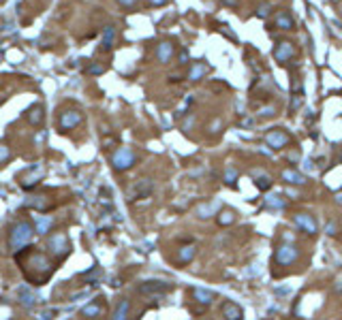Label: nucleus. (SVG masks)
Masks as SVG:
<instances>
[{
  "label": "nucleus",
  "instance_id": "1",
  "mask_svg": "<svg viewBox=\"0 0 342 320\" xmlns=\"http://www.w3.org/2000/svg\"><path fill=\"white\" fill-rule=\"evenodd\" d=\"M32 235H35V230H32L30 222L15 224V226L11 228V235H9V248L13 250V252H19V250H24L30 243Z\"/></svg>",
  "mask_w": 342,
  "mask_h": 320
},
{
  "label": "nucleus",
  "instance_id": "2",
  "mask_svg": "<svg viewBox=\"0 0 342 320\" xmlns=\"http://www.w3.org/2000/svg\"><path fill=\"white\" fill-rule=\"evenodd\" d=\"M298 256H300V252L293 243H280L274 252V260H276V265H280V267H289L298 260Z\"/></svg>",
  "mask_w": 342,
  "mask_h": 320
},
{
  "label": "nucleus",
  "instance_id": "3",
  "mask_svg": "<svg viewBox=\"0 0 342 320\" xmlns=\"http://www.w3.org/2000/svg\"><path fill=\"white\" fill-rule=\"evenodd\" d=\"M135 160L137 158H135V152L131 150V147H120V150L114 152L112 164H114L115 171H128L135 164Z\"/></svg>",
  "mask_w": 342,
  "mask_h": 320
},
{
  "label": "nucleus",
  "instance_id": "4",
  "mask_svg": "<svg viewBox=\"0 0 342 320\" xmlns=\"http://www.w3.org/2000/svg\"><path fill=\"white\" fill-rule=\"evenodd\" d=\"M47 248H49V252L56 256V258H64V256L69 254V239H67V235L64 233H56V235H51L49 237V241H47Z\"/></svg>",
  "mask_w": 342,
  "mask_h": 320
},
{
  "label": "nucleus",
  "instance_id": "5",
  "mask_svg": "<svg viewBox=\"0 0 342 320\" xmlns=\"http://www.w3.org/2000/svg\"><path fill=\"white\" fill-rule=\"evenodd\" d=\"M293 222H295V226H298L302 233H306V235H317V230H319V224L317 220L310 216V214H295L293 216Z\"/></svg>",
  "mask_w": 342,
  "mask_h": 320
},
{
  "label": "nucleus",
  "instance_id": "6",
  "mask_svg": "<svg viewBox=\"0 0 342 320\" xmlns=\"http://www.w3.org/2000/svg\"><path fill=\"white\" fill-rule=\"evenodd\" d=\"M266 143L272 147V150H285L289 145V134L285 130H280V128H274V130H269L266 134Z\"/></svg>",
  "mask_w": 342,
  "mask_h": 320
},
{
  "label": "nucleus",
  "instance_id": "7",
  "mask_svg": "<svg viewBox=\"0 0 342 320\" xmlns=\"http://www.w3.org/2000/svg\"><path fill=\"white\" fill-rule=\"evenodd\" d=\"M171 290V284L167 282H146V284L139 286V292L144 294H165Z\"/></svg>",
  "mask_w": 342,
  "mask_h": 320
},
{
  "label": "nucleus",
  "instance_id": "8",
  "mask_svg": "<svg viewBox=\"0 0 342 320\" xmlns=\"http://www.w3.org/2000/svg\"><path fill=\"white\" fill-rule=\"evenodd\" d=\"M154 184L150 182V179H139V182H135V186L131 188V192H128V196L131 198H144L152 192Z\"/></svg>",
  "mask_w": 342,
  "mask_h": 320
},
{
  "label": "nucleus",
  "instance_id": "9",
  "mask_svg": "<svg viewBox=\"0 0 342 320\" xmlns=\"http://www.w3.org/2000/svg\"><path fill=\"white\" fill-rule=\"evenodd\" d=\"M295 56V49H293V45L291 43H278L276 45V49H274V58L278 60L280 64H285V62H289L291 58Z\"/></svg>",
  "mask_w": 342,
  "mask_h": 320
},
{
  "label": "nucleus",
  "instance_id": "10",
  "mask_svg": "<svg viewBox=\"0 0 342 320\" xmlns=\"http://www.w3.org/2000/svg\"><path fill=\"white\" fill-rule=\"evenodd\" d=\"M79 122H81V113L79 111H64V113H60V128H62V130H73Z\"/></svg>",
  "mask_w": 342,
  "mask_h": 320
},
{
  "label": "nucleus",
  "instance_id": "11",
  "mask_svg": "<svg viewBox=\"0 0 342 320\" xmlns=\"http://www.w3.org/2000/svg\"><path fill=\"white\" fill-rule=\"evenodd\" d=\"M221 209V203L218 201H210V203H201L197 207V218H201V220H208V218L216 216V211Z\"/></svg>",
  "mask_w": 342,
  "mask_h": 320
},
{
  "label": "nucleus",
  "instance_id": "12",
  "mask_svg": "<svg viewBox=\"0 0 342 320\" xmlns=\"http://www.w3.org/2000/svg\"><path fill=\"white\" fill-rule=\"evenodd\" d=\"M223 316L229 318V320H240V318H244V312H242L240 305L233 303V301H227V303L223 305Z\"/></svg>",
  "mask_w": 342,
  "mask_h": 320
},
{
  "label": "nucleus",
  "instance_id": "13",
  "mask_svg": "<svg viewBox=\"0 0 342 320\" xmlns=\"http://www.w3.org/2000/svg\"><path fill=\"white\" fill-rule=\"evenodd\" d=\"M282 179H285L287 184H293V186L306 184V175H304V173H300V171H295V169H285V171H282Z\"/></svg>",
  "mask_w": 342,
  "mask_h": 320
},
{
  "label": "nucleus",
  "instance_id": "14",
  "mask_svg": "<svg viewBox=\"0 0 342 320\" xmlns=\"http://www.w3.org/2000/svg\"><path fill=\"white\" fill-rule=\"evenodd\" d=\"M195 254H197V246H182L180 248V252H178V262L180 265H189V262L195 258Z\"/></svg>",
  "mask_w": 342,
  "mask_h": 320
},
{
  "label": "nucleus",
  "instance_id": "15",
  "mask_svg": "<svg viewBox=\"0 0 342 320\" xmlns=\"http://www.w3.org/2000/svg\"><path fill=\"white\" fill-rule=\"evenodd\" d=\"M41 175H43V171L38 169V166H32L28 173H24V175H22V186H24V188H32V186L38 182V177H41Z\"/></svg>",
  "mask_w": 342,
  "mask_h": 320
},
{
  "label": "nucleus",
  "instance_id": "16",
  "mask_svg": "<svg viewBox=\"0 0 342 320\" xmlns=\"http://www.w3.org/2000/svg\"><path fill=\"white\" fill-rule=\"evenodd\" d=\"M192 299H195L197 303H201V305H210L216 297H214V292L205 290V288H195V290H192Z\"/></svg>",
  "mask_w": 342,
  "mask_h": 320
},
{
  "label": "nucleus",
  "instance_id": "17",
  "mask_svg": "<svg viewBox=\"0 0 342 320\" xmlns=\"http://www.w3.org/2000/svg\"><path fill=\"white\" fill-rule=\"evenodd\" d=\"M171 56H173V45H171V43H160V45H158V49H156V58H158V62L167 64V62L171 60Z\"/></svg>",
  "mask_w": 342,
  "mask_h": 320
},
{
  "label": "nucleus",
  "instance_id": "18",
  "mask_svg": "<svg viewBox=\"0 0 342 320\" xmlns=\"http://www.w3.org/2000/svg\"><path fill=\"white\" fill-rule=\"evenodd\" d=\"M293 17L289 15L287 11H280L278 15H276V28H282V30H293Z\"/></svg>",
  "mask_w": 342,
  "mask_h": 320
},
{
  "label": "nucleus",
  "instance_id": "19",
  "mask_svg": "<svg viewBox=\"0 0 342 320\" xmlns=\"http://www.w3.org/2000/svg\"><path fill=\"white\" fill-rule=\"evenodd\" d=\"M235 211L233 209H221V214L216 216V222L221 224V226H229V224L235 222Z\"/></svg>",
  "mask_w": 342,
  "mask_h": 320
},
{
  "label": "nucleus",
  "instance_id": "20",
  "mask_svg": "<svg viewBox=\"0 0 342 320\" xmlns=\"http://www.w3.org/2000/svg\"><path fill=\"white\" fill-rule=\"evenodd\" d=\"M51 224H54V218H49V216H38V220H37V233L38 235H45L47 230L51 228Z\"/></svg>",
  "mask_w": 342,
  "mask_h": 320
},
{
  "label": "nucleus",
  "instance_id": "21",
  "mask_svg": "<svg viewBox=\"0 0 342 320\" xmlns=\"http://www.w3.org/2000/svg\"><path fill=\"white\" fill-rule=\"evenodd\" d=\"M114 38H115V30H114V26H107L105 34H103V43H101V49H103V51L112 49V45H114Z\"/></svg>",
  "mask_w": 342,
  "mask_h": 320
},
{
  "label": "nucleus",
  "instance_id": "22",
  "mask_svg": "<svg viewBox=\"0 0 342 320\" xmlns=\"http://www.w3.org/2000/svg\"><path fill=\"white\" fill-rule=\"evenodd\" d=\"M28 122H30L32 126H38V124L43 122V107H41V105L30 109V113H28Z\"/></svg>",
  "mask_w": 342,
  "mask_h": 320
},
{
  "label": "nucleus",
  "instance_id": "23",
  "mask_svg": "<svg viewBox=\"0 0 342 320\" xmlns=\"http://www.w3.org/2000/svg\"><path fill=\"white\" fill-rule=\"evenodd\" d=\"M128 312H131V303H128L126 299H122L120 303H118V307L114 310V318H118V320H120V318H126Z\"/></svg>",
  "mask_w": 342,
  "mask_h": 320
},
{
  "label": "nucleus",
  "instance_id": "24",
  "mask_svg": "<svg viewBox=\"0 0 342 320\" xmlns=\"http://www.w3.org/2000/svg\"><path fill=\"white\" fill-rule=\"evenodd\" d=\"M266 203H267V207H272V209H282L287 205V201L282 198V194H269L266 198Z\"/></svg>",
  "mask_w": 342,
  "mask_h": 320
},
{
  "label": "nucleus",
  "instance_id": "25",
  "mask_svg": "<svg viewBox=\"0 0 342 320\" xmlns=\"http://www.w3.org/2000/svg\"><path fill=\"white\" fill-rule=\"evenodd\" d=\"M205 73H208V66H205V64H195V66L190 68V73H189V79L190 81H199Z\"/></svg>",
  "mask_w": 342,
  "mask_h": 320
},
{
  "label": "nucleus",
  "instance_id": "26",
  "mask_svg": "<svg viewBox=\"0 0 342 320\" xmlns=\"http://www.w3.org/2000/svg\"><path fill=\"white\" fill-rule=\"evenodd\" d=\"M237 177H240V171H237L235 166H227V169H225V184L227 186H235Z\"/></svg>",
  "mask_w": 342,
  "mask_h": 320
},
{
  "label": "nucleus",
  "instance_id": "27",
  "mask_svg": "<svg viewBox=\"0 0 342 320\" xmlns=\"http://www.w3.org/2000/svg\"><path fill=\"white\" fill-rule=\"evenodd\" d=\"M255 186L259 190H267V188H272V177L269 175H259L255 179Z\"/></svg>",
  "mask_w": 342,
  "mask_h": 320
},
{
  "label": "nucleus",
  "instance_id": "28",
  "mask_svg": "<svg viewBox=\"0 0 342 320\" xmlns=\"http://www.w3.org/2000/svg\"><path fill=\"white\" fill-rule=\"evenodd\" d=\"M81 314H83V316H99L101 307L99 305H88V307H83V310H81Z\"/></svg>",
  "mask_w": 342,
  "mask_h": 320
},
{
  "label": "nucleus",
  "instance_id": "29",
  "mask_svg": "<svg viewBox=\"0 0 342 320\" xmlns=\"http://www.w3.org/2000/svg\"><path fill=\"white\" fill-rule=\"evenodd\" d=\"M19 297H22V299H24V303H26V305H28V307H30V305H32V303H35V301H37V299H35V294H30L28 290H26V288H24V290H19Z\"/></svg>",
  "mask_w": 342,
  "mask_h": 320
},
{
  "label": "nucleus",
  "instance_id": "30",
  "mask_svg": "<svg viewBox=\"0 0 342 320\" xmlns=\"http://www.w3.org/2000/svg\"><path fill=\"white\" fill-rule=\"evenodd\" d=\"M9 156H11L9 147H6V145H2V143H0V162H4V160H9Z\"/></svg>",
  "mask_w": 342,
  "mask_h": 320
},
{
  "label": "nucleus",
  "instance_id": "31",
  "mask_svg": "<svg viewBox=\"0 0 342 320\" xmlns=\"http://www.w3.org/2000/svg\"><path fill=\"white\" fill-rule=\"evenodd\" d=\"M336 230H338V228H336V224H334V222H330V224L325 226V233H327V235H336Z\"/></svg>",
  "mask_w": 342,
  "mask_h": 320
},
{
  "label": "nucleus",
  "instance_id": "32",
  "mask_svg": "<svg viewBox=\"0 0 342 320\" xmlns=\"http://www.w3.org/2000/svg\"><path fill=\"white\" fill-rule=\"evenodd\" d=\"M135 2H137V0H118L120 6H135Z\"/></svg>",
  "mask_w": 342,
  "mask_h": 320
},
{
  "label": "nucleus",
  "instance_id": "33",
  "mask_svg": "<svg viewBox=\"0 0 342 320\" xmlns=\"http://www.w3.org/2000/svg\"><path fill=\"white\" fill-rule=\"evenodd\" d=\"M148 2H150L152 6H160V4H165L167 0H148Z\"/></svg>",
  "mask_w": 342,
  "mask_h": 320
},
{
  "label": "nucleus",
  "instance_id": "34",
  "mask_svg": "<svg viewBox=\"0 0 342 320\" xmlns=\"http://www.w3.org/2000/svg\"><path fill=\"white\" fill-rule=\"evenodd\" d=\"M334 201H336L338 205H342V192H338V194H336V196H334Z\"/></svg>",
  "mask_w": 342,
  "mask_h": 320
},
{
  "label": "nucleus",
  "instance_id": "35",
  "mask_svg": "<svg viewBox=\"0 0 342 320\" xmlns=\"http://www.w3.org/2000/svg\"><path fill=\"white\" fill-rule=\"evenodd\" d=\"M340 160H342V152H340Z\"/></svg>",
  "mask_w": 342,
  "mask_h": 320
}]
</instances>
